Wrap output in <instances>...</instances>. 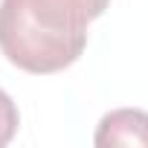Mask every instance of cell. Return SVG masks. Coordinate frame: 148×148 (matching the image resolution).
I'll return each mask as SVG.
<instances>
[{"mask_svg":"<svg viewBox=\"0 0 148 148\" xmlns=\"http://www.w3.org/2000/svg\"><path fill=\"white\" fill-rule=\"evenodd\" d=\"M108 3H110V0H84V6H87L90 18H99V15L108 9Z\"/></svg>","mask_w":148,"mask_h":148,"instance_id":"cell-4","label":"cell"},{"mask_svg":"<svg viewBox=\"0 0 148 148\" xmlns=\"http://www.w3.org/2000/svg\"><path fill=\"white\" fill-rule=\"evenodd\" d=\"M84 0H0V49L35 76L58 73L87 47Z\"/></svg>","mask_w":148,"mask_h":148,"instance_id":"cell-1","label":"cell"},{"mask_svg":"<svg viewBox=\"0 0 148 148\" xmlns=\"http://www.w3.org/2000/svg\"><path fill=\"white\" fill-rule=\"evenodd\" d=\"M18 122H21V116H18L15 102L9 99V93H6V90H0V148H3V145L15 136Z\"/></svg>","mask_w":148,"mask_h":148,"instance_id":"cell-3","label":"cell"},{"mask_svg":"<svg viewBox=\"0 0 148 148\" xmlns=\"http://www.w3.org/2000/svg\"><path fill=\"white\" fill-rule=\"evenodd\" d=\"M99 148L108 145H136V148H148V113L136 110V108H122V110H110L96 131L93 139Z\"/></svg>","mask_w":148,"mask_h":148,"instance_id":"cell-2","label":"cell"}]
</instances>
